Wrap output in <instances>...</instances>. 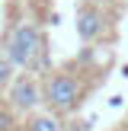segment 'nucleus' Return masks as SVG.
Returning <instances> with one entry per match:
<instances>
[{"label": "nucleus", "mask_w": 128, "mask_h": 131, "mask_svg": "<svg viewBox=\"0 0 128 131\" xmlns=\"http://www.w3.org/2000/svg\"><path fill=\"white\" fill-rule=\"evenodd\" d=\"M0 51H3L19 70H38L42 61H45V32H42V26L29 23V19L16 23L6 32Z\"/></svg>", "instance_id": "obj_1"}, {"label": "nucleus", "mask_w": 128, "mask_h": 131, "mask_svg": "<svg viewBox=\"0 0 128 131\" xmlns=\"http://www.w3.org/2000/svg\"><path fill=\"white\" fill-rule=\"evenodd\" d=\"M42 96H45V106L51 112L70 115V112H77V106L87 96V83L70 70H51L42 80Z\"/></svg>", "instance_id": "obj_2"}, {"label": "nucleus", "mask_w": 128, "mask_h": 131, "mask_svg": "<svg viewBox=\"0 0 128 131\" xmlns=\"http://www.w3.org/2000/svg\"><path fill=\"white\" fill-rule=\"evenodd\" d=\"M6 102H10L19 115L35 112V109L45 102V96H42V80H38L32 70L16 74V77H13V83L6 86Z\"/></svg>", "instance_id": "obj_3"}, {"label": "nucleus", "mask_w": 128, "mask_h": 131, "mask_svg": "<svg viewBox=\"0 0 128 131\" xmlns=\"http://www.w3.org/2000/svg\"><path fill=\"white\" fill-rule=\"evenodd\" d=\"M102 32H106V13L96 3H80L77 6V35H80V42L93 45Z\"/></svg>", "instance_id": "obj_4"}, {"label": "nucleus", "mask_w": 128, "mask_h": 131, "mask_svg": "<svg viewBox=\"0 0 128 131\" xmlns=\"http://www.w3.org/2000/svg\"><path fill=\"white\" fill-rule=\"evenodd\" d=\"M23 128H26V131H64L61 115L51 112V109H48V112H29Z\"/></svg>", "instance_id": "obj_5"}, {"label": "nucleus", "mask_w": 128, "mask_h": 131, "mask_svg": "<svg viewBox=\"0 0 128 131\" xmlns=\"http://www.w3.org/2000/svg\"><path fill=\"white\" fill-rule=\"evenodd\" d=\"M16 70H19V67H16V64H13V61H10L6 54H3V51H0V90H6V86L13 83Z\"/></svg>", "instance_id": "obj_6"}, {"label": "nucleus", "mask_w": 128, "mask_h": 131, "mask_svg": "<svg viewBox=\"0 0 128 131\" xmlns=\"http://www.w3.org/2000/svg\"><path fill=\"white\" fill-rule=\"evenodd\" d=\"M0 131H16V109L10 102L0 106Z\"/></svg>", "instance_id": "obj_7"}]
</instances>
